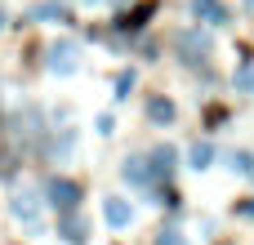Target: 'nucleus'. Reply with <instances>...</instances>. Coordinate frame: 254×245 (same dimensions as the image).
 I'll return each instance as SVG.
<instances>
[{"label": "nucleus", "mask_w": 254, "mask_h": 245, "mask_svg": "<svg viewBox=\"0 0 254 245\" xmlns=\"http://www.w3.org/2000/svg\"><path fill=\"white\" fill-rule=\"evenodd\" d=\"M45 201H49L58 214H67V210L80 205V187H76L71 179H45Z\"/></svg>", "instance_id": "2"}, {"label": "nucleus", "mask_w": 254, "mask_h": 245, "mask_svg": "<svg viewBox=\"0 0 254 245\" xmlns=\"http://www.w3.org/2000/svg\"><path fill=\"white\" fill-rule=\"evenodd\" d=\"M0 27H4V9H0Z\"/></svg>", "instance_id": "16"}, {"label": "nucleus", "mask_w": 254, "mask_h": 245, "mask_svg": "<svg viewBox=\"0 0 254 245\" xmlns=\"http://www.w3.org/2000/svg\"><path fill=\"white\" fill-rule=\"evenodd\" d=\"M152 13H156V4H152V0H143V4H134L129 13H121V18H116V27H121V31H138Z\"/></svg>", "instance_id": "9"}, {"label": "nucleus", "mask_w": 254, "mask_h": 245, "mask_svg": "<svg viewBox=\"0 0 254 245\" xmlns=\"http://www.w3.org/2000/svg\"><path fill=\"white\" fill-rule=\"evenodd\" d=\"M237 89H241V94H254V62H246V67L237 71Z\"/></svg>", "instance_id": "13"}, {"label": "nucleus", "mask_w": 254, "mask_h": 245, "mask_svg": "<svg viewBox=\"0 0 254 245\" xmlns=\"http://www.w3.org/2000/svg\"><path fill=\"white\" fill-rule=\"evenodd\" d=\"M58 232H63V241L67 245H85V237H89V228H85V219L80 214H63V223H58Z\"/></svg>", "instance_id": "8"}, {"label": "nucleus", "mask_w": 254, "mask_h": 245, "mask_svg": "<svg viewBox=\"0 0 254 245\" xmlns=\"http://www.w3.org/2000/svg\"><path fill=\"white\" fill-rule=\"evenodd\" d=\"M89 4H98V0H89Z\"/></svg>", "instance_id": "17"}, {"label": "nucleus", "mask_w": 254, "mask_h": 245, "mask_svg": "<svg viewBox=\"0 0 254 245\" xmlns=\"http://www.w3.org/2000/svg\"><path fill=\"white\" fill-rule=\"evenodd\" d=\"M188 161H192V170H210V161H214V147H210V143H196Z\"/></svg>", "instance_id": "11"}, {"label": "nucleus", "mask_w": 254, "mask_h": 245, "mask_svg": "<svg viewBox=\"0 0 254 245\" xmlns=\"http://www.w3.org/2000/svg\"><path fill=\"white\" fill-rule=\"evenodd\" d=\"M129 89H134V71H121V76H116V98H125Z\"/></svg>", "instance_id": "15"}, {"label": "nucleus", "mask_w": 254, "mask_h": 245, "mask_svg": "<svg viewBox=\"0 0 254 245\" xmlns=\"http://www.w3.org/2000/svg\"><path fill=\"white\" fill-rule=\"evenodd\" d=\"M103 219H107V228H129V223H134V205L121 201V196H112V201L103 205Z\"/></svg>", "instance_id": "5"}, {"label": "nucleus", "mask_w": 254, "mask_h": 245, "mask_svg": "<svg viewBox=\"0 0 254 245\" xmlns=\"http://www.w3.org/2000/svg\"><path fill=\"white\" fill-rule=\"evenodd\" d=\"M9 210L22 219V223H31V228H40V201H36V192H18L13 201H9Z\"/></svg>", "instance_id": "4"}, {"label": "nucleus", "mask_w": 254, "mask_h": 245, "mask_svg": "<svg viewBox=\"0 0 254 245\" xmlns=\"http://www.w3.org/2000/svg\"><path fill=\"white\" fill-rule=\"evenodd\" d=\"M232 170H237V174H254V156L237 152V156H232Z\"/></svg>", "instance_id": "14"}, {"label": "nucleus", "mask_w": 254, "mask_h": 245, "mask_svg": "<svg viewBox=\"0 0 254 245\" xmlns=\"http://www.w3.org/2000/svg\"><path fill=\"white\" fill-rule=\"evenodd\" d=\"M152 245H188V237H183L179 228H161V232H156V241H152Z\"/></svg>", "instance_id": "12"}, {"label": "nucleus", "mask_w": 254, "mask_h": 245, "mask_svg": "<svg viewBox=\"0 0 254 245\" xmlns=\"http://www.w3.org/2000/svg\"><path fill=\"white\" fill-rule=\"evenodd\" d=\"M179 54L201 67V58L210 54V36H201V31H179Z\"/></svg>", "instance_id": "3"}, {"label": "nucleus", "mask_w": 254, "mask_h": 245, "mask_svg": "<svg viewBox=\"0 0 254 245\" xmlns=\"http://www.w3.org/2000/svg\"><path fill=\"white\" fill-rule=\"evenodd\" d=\"M45 67H49L54 76H76V67H80V45H76V40H54Z\"/></svg>", "instance_id": "1"}, {"label": "nucleus", "mask_w": 254, "mask_h": 245, "mask_svg": "<svg viewBox=\"0 0 254 245\" xmlns=\"http://www.w3.org/2000/svg\"><path fill=\"white\" fill-rule=\"evenodd\" d=\"M179 112H174V103L170 98H147V121H156V125H170Z\"/></svg>", "instance_id": "10"}, {"label": "nucleus", "mask_w": 254, "mask_h": 245, "mask_svg": "<svg viewBox=\"0 0 254 245\" xmlns=\"http://www.w3.org/2000/svg\"><path fill=\"white\" fill-rule=\"evenodd\" d=\"M250 4H254V0H250Z\"/></svg>", "instance_id": "18"}, {"label": "nucleus", "mask_w": 254, "mask_h": 245, "mask_svg": "<svg viewBox=\"0 0 254 245\" xmlns=\"http://www.w3.org/2000/svg\"><path fill=\"white\" fill-rule=\"evenodd\" d=\"M188 9H192L196 18H205L210 27H223V22H228V4H219V0H188Z\"/></svg>", "instance_id": "6"}, {"label": "nucleus", "mask_w": 254, "mask_h": 245, "mask_svg": "<svg viewBox=\"0 0 254 245\" xmlns=\"http://www.w3.org/2000/svg\"><path fill=\"white\" fill-rule=\"evenodd\" d=\"M67 18H71V9L63 0H40L31 9V22H67Z\"/></svg>", "instance_id": "7"}]
</instances>
